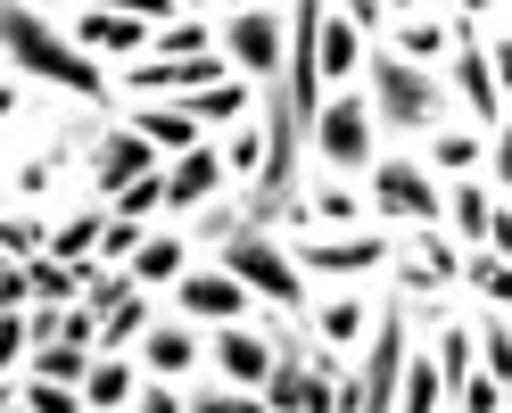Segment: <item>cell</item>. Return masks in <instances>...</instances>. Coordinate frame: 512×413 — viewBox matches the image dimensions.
Returning <instances> with one entry per match:
<instances>
[{"label": "cell", "instance_id": "cell-22", "mask_svg": "<svg viewBox=\"0 0 512 413\" xmlns=\"http://www.w3.org/2000/svg\"><path fill=\"white\" fill-rule=\"evenodd\" d=\"M83 372H91V339H42V347H34V380L83 389Z\"/></svg>", "mask_w": 512, "mask_h": 413}, {"label": "cell", "instance_id": "cell-2", "mask_svg": "<svg viewBox=\"0 0 512 413\" xmlns=\"http://www.w3.org/2000/svg\"><path fill=\"white\" fill-rule=\"evenodd\" d=\"M215 265L232 273L248 298H273L281 314H298V306H306V273H290V257H281V240H273V232L232 224V232L215 240Z\"/></svg>", "mask_w": 512, "mask_h": 413}, {"label": "cell", "instance_id": "cell-53", "mask_svg": "<svg viewBox=\"0 0 512 413\" xmlns=\"http://www.w3.org/2000/svg\"><path fill=\"white\" fill-rule=\"evenodd\" d=\"M9 413H25V405H9Z\"/></svg>", "mask_w": 512, "mask_h": 413}, {"label": "cell", "instance_id": "cell-21", "mask_svg": "<svg viewBox=\"0 0 512 413\" xmlns=\"http://www.w3.org/2000/svg\"><path fill=\"white\" fill-rule=\"evenodd\" d=\"M133 133H141L149 149H174V157H182L190 141H199V124H190L174 100H141V124H133Z\"/></svg>", "mask_w": 512, "mask_h": 413}, {"label": "cell", "instance_id": "cell-43", "mask_svg": "<svg viewBox=\"0 0 512 413\" xmlns=\"http://www.w3.org/2000/svg\"><path fill=\"white\" fill-rule=\"evenodd\" d=\"M25 298H34V281H25V265H9V257H0V314H17Z\"/></svg>", "mask_w": 512, "mask_h": 413}, {"label": "cell", "instance_id": "cell-30", "mask_svg": "<svg viewBox=\"0 0 512 413\" xmlns=\"http://www.w3.org/2000/svg\"><path fill=\"white\" fill-rule=\"evenodd\" d=\"M364 323H372V314H364L356 298H331L323 314H314V331H323V339H339V347H356V331H364Z\"/></svg>", "mask_w": 512, "mask_h": 413}, {"label": "cell", "instance_id": "cell-45", "mask_svg": "<svg viewBox=\"0 0 512 413\" xmlns=\"http://www.w3.org/2000/svg\"><path fill=\"white\" fill-rule=\"evenodd\" d=\"M182 405H190V397H174V380H149L133 413H182Z\"/></svg>", "mask_w": 512, "mask_h": 413}, {"label": "cell", "instance_id": "cell-33", "mask_svg": "<svg viewBox=\"0 0 512 413\" xmlns=\"http://www.w3.org/2000/svg\"><path fill=\"white\" fill-rule=\"evenodd\" d=\"M42 240H50V232L34 224V215H0V257L25 265V257H42Z\"/></svg>", "mask_w": 512, "mask_h": 413}, {"label": "cell", "instance_id": "cell-34", "mask_svg": "<svg viewBox=\"0 0 512 413\" xmlns=\"http://www.w3.org/2000/svg\"><path fill=\"white\" fill-rule=\"evenodd\" d=\"M438 50H446V25H438V17H405L397 58H413V67H422V58H438Z\"/></svg>", "mask_w": 512, "mask_h": 413}, {"label": "cell", "instance_id": "cell-51", "mask_svg": "<svg viewBox=\"0 0 512 413\" xmlns=\"http://www.w3.org/2000/svg\"><path fill=\"white\" fill-rule=\"evenodd\" d=\"M463 9H496V0H463Z\"/></svg>", "mask_w": 512, "mask_h": 413}, {"label": "cell", "instance_id": "cell-36", "mask_svg": "<svg viewBox=\"0 0 512 413\" xmlns=\"http://www.w3.org/2000/svg\"><path fill=\"white\" fill-rule=\"evenodd\" d=\"M455 405H463V413H504V380H496V372H471L463 389H455Z\"/></svg>", "mask_w": 512, "mask_h": 413}, {"label": "cell", "instance_id": "cell-15", "mask_svg": "<svg viewBox=\"0 0 512 413\" xmlns=\"http://www.w3.org/2000/svg\"><path fill=\"white\" fill-rule=\"evenodd\" d=\"M215 182H223V157H215L207 141H190V149L174 157V174H157L166 207H199V199H215Z\"/></svg>", "mask_w": 512, "mask_h": 413}, {"label": "cell", "instance_id": "cell-14", "mask_svg": "<svg viewBox=\"0 0 512 413\" xmlns=\"http://www.w3.org/2000/svg\"><path fill=\"white\" fill-rule=\"evenodd\" d=\"M265 364H273V339H265V331H248V323H223V331H215V372L232 380V389H256Z\"/></svg>", "mask_w": 512, "mask_h": 413}, {"label": "cell", "instance_id": "cell-29", "mask_svg": "<svg viewBox=\"0 0 512 413\" xmlns=\"http://www.w3.org/2000/svg\"><path fill=\"white\" fill-rule=\"evenodd\" d=\"M157 207H166V190H157V174H141V182H124L116 199H108V215H116V224H141V215H157Z\"/></svg>", "mask_w": 512, "mask_h": 413}, {"label": "cell", "instance_id": "cell-25", "mask_svg": "<svg viewBox=\"0 0 512 413\" xmlns=\"http://www.w3.org/2000/svg\"><path fill=\"white\" fill-rule=\"evenodd\" d=\"M455 281V248L446 240H413L405 248V290H446Z\"/></svg>", "mask_w": 512, "mask_h": 413}, {"label": "cell", "instance_id": "cell-24", "mask_svg": "<svg viewBox=\"0 0 512 413\" xmlns=\"http://www.w3.org/2000/svg\"><path fill=\"white\" fill-rule=\"evenodd\" d=\"M116 405H133V364H124V356L83 372V413H116Z\"/></svg>", "mask_w": 512, "mask_h": 413}, {"label": "cell", "instance_id": "cell-6", "mask_svg": "<svg viewBox=\"0 0 512 413\" xmlns=\"http://www.w3.org/2000/svg\"><path fill=\"white\" fill-rule=\"evenodd\" d=\"M446 75H455V91L471 100V116L488 124H504V83H496V50H479L471 42V25H455V50H446Z\"/></svg>", "mask_w": 512, "mask_h": 413}, {"label": "cell", "instance_id": "cell-26", "mask_svg": "<svg viewBox=\"0 0 512 413\" xmlns=\"http://www.w3.org/2000/svg\"><path fill=\"white\" fill-rule=\"evenodd\" d=\"M124 298H133V273H124V265H100V257H91V281H83V314H91V323H100V314H116Z\"/></svg>", "mask_w": 512, "mask_h": 413}, {"label": "cell", "instance_id": "cell-32", "mask_svg": "<svg viewBox=\"0 0 512 413\" xmlns=\"http://www.w3.org/2000/svg\"><path fill=\"white\" fill-rule=\"evenodd\" d=\"M157 58H207V25H199V17H166V34H157Z\"/></svg>", "mask_w": 512, "mask_h": 413}, {"label": "cell", "instance_id": "cell-49", "mask_svg": "<svg viewBox=\"0 0 512 413\" xmlns=\"http://www.w3.org/2000/svg\"><path fill=\"white\" fill-rule=\"evenodd\" d=\"M9 116H17V91H9V83H0V124H9Z\"/></svg>", "mask_w": 512, "mask_h": 413}, {"label": "cell", "instance_id": "cell-5", "mask_svg": "<svg viewBox=\"0 0 512 413\" xmlns=\"http://www.w3.org/2000/svg\"><path fill=\"white\" fill-rule=\"evenodd\" d=\"M372 207L397 224H438V182L405 157H372Z\"/></svg>", "mask_w": 512, "mask_h": 413}, {"label": "cell", "instance_id": "cell-35", "mask_svg": "<svg viewBox=\"0 0 512 413\" xmlns=\"http://www.w3.org/2000/svg\"><path fill=\"white\" fill-rule=\"evenodd\" d=\"M290 215H323V224H356V215H364V207H356V199H347V190H339V182H323V190H314V199H306V207H290Z\"/></svg>", "mask_w": 512, "mask_h": 413}, {"label": "cell", "instance_id": "cell-3", "mask_svg": "<svg viewBox=\"0 0 512 413\" xmlns=\"http://www.w3.org/2000/svg\"><path fill=\"white\" fill-rule=\"evenodd\" d=\"M364 83H372V116L397 124V133H422V124L438 116V83L413 67V58H397V50H372L364 58Z\"/></svg>", "mask_w": 512, "mask_h": 413}, {"label": "cell", "instance_id": "cell-20", "mask_svg": "<svg viewBox=\"0 0 512 413\" xmlns=\"http://www.w3.org/2000/svg\"><path fill=\"white\" fill-rule=\"evenodd\" d=\"M174 108H182V116L207 133V124H232V116L248 108V83H199V91H182Z\"/></svg>", "mask_w": 512, "mask_h": 413}, {"label": "cell", "instance_id": "cell-38", "mask_svg": "<svg viewBox=\"0 0 512 413\" xmlns=\"http://www.w3.org/2000/svg\"><path fill=\"white\" fill-rule=\"evenodd\" d=\"M17 405H25V413H83V397H75V389H58V380H34Z\"/></svg>", "mask_w": 512, "mask_h": 413}, {"label": "cell", "instance_id": "cell-8", "mask_svg": "<svg viewBox=\"0 0 512 413\" xmlns=\"http://www.w3.org/2000/svg\"><path fill=\"white\" fill-rule=\"evenodd\" d=\"M149 157H157V149L133 133V124H124V133H100V141H91V190H100V199H116L124 182L149 174Z\"/></svg>", "mask_w": 512, "mask_h": 413}, {"label": "cell", "instance_id": "cell-18", "mask_svg": "<svg viewBox=\"0 0 512 413\" xmlns=\"http://www.w3.org/2000/svg\"><path fill=\"white\" fill-rule=\"evenodd\" d=\"M25 281H34V298H42V306H75V298H83V281H91V257H83V265L25 257Z\"/></svg>", "mask_w": 512, "mask_h": 413}, {"label": "cell", "instance_id": "cell-12", "mask_svg": "<svg viewBox=\"0 0 512 413\" xmlns=\"http://www.w3.org/2000/svg\"><path fill=\"white\" fill-rule=\"evenodd\" d=\"M290 257H298L306 273H364V265L389 257V240H380V232H339V240H298Z\"/></svg>", "mask_w": 512, "mask_h": 413}, {"label": "cell", "instance_id": "cell-4", "mask_svg": "<svg viewBox=\"0 0 512 413\" xmlns=\"http://www.w3.org/2000/svg\"><path fill=\"white\" fill-rule=\"evenodd\" d=\"M306 141L331 157V166H372V108L356 91H323V108H314Z\"/></svg>", "mask_w": 512, "mask_h": 413}, {"label": "cell", "instance_id": "cell-52", "mask_svg": "<svg viewBox=\"0 0 512 413\" xmlns=\"http://www.w3.org/2000/svg\"><path fill=\"white\" fill-rule=\"evenodd\" d=\"M9 405H17V397H9V389H0V413H9Z\"/></svg>", "mask_w": 512, "mask_h": 413}, {"label": "cell", "instance_id": "cell-1", "mask_svg": "<svg viewBox=\"0 0 512 413\" xmlns=\"http://www.w3.org/2000/svg\"><path fill=\"white\" fill-rule=\"evenodd\" d=\"M0 58H9V75H34V83H50V91L108 100V75L91 67V58L58 34L42 9H25V0H0Z\"/></svg>", "mask_w": 512, "mask_h": 413}, {"label": "cell", "instance_id": "cell-27", "mask_svg": "<svg viewBox=\"0 0 512 413\" xmlns=\"http://www.w3.org/2000/svg\"><path fill=\"white\" fill-rule=\"evenodd\" d=\"M430 372H438V389L455 397L463 380H471V323H446L438 331V356H430Z\"/></svg>", "mask_w": 512, "mask_h": 413}, {"label": "cell", "instance_id": "cell-37", "mask_svg": "<svg viewBox=\"0 0 512 413\" xmlns=\"http://www.w3.org/2000/svg\"><path fill=\"white\" fill-rule=\"evenodd\" d=\"M504 364H512V331H504V314H488V331H479V372L504 380Z\"/></svg>", "mask_w": 512, "mask_h": 413}, {"label": "cell", "instance_id": "cell-16", "mask_svg": "<svg viewBox=\"0 0 512 413\" xmlns=\"http://www.w3.org/2000/svg\"><path fill=\"white\" fill-rule=\"evenodd\" d=\"M133 347H141V372H149V380H182L190 364H199V339H190L182 323H149Z\"/></svg>", "mask_w": 512, "mask_h": 413}, {"label": "cell", "instance_id": "cell-7", "mask_svg": "<svg viewBox=\"0 0 512 413\" xmlns=\"http://www.w3.org/2000/svg\"><path fill=\"white\" fill-rule=\"evenodd\" d=\"M174 298H182L190 323H240V306H248V290H240L223 265H207V273H174Z\"/></svg>", "mask_w": 512, "mask_h": 413}, {"label": "cell", "instance_id": "cell-48", "mask_svg": "<svg viewBox=\"0 0 512 413\" xmlns=\"http://www.w3.org/2000/svg\"><path fill=\"white\" fill-rule=\"evenodd\" d=\"M347 25H356V34H372V25H380V0H347Z\"/></svg>", "mask_w": 512, "mask_h": 413}, {"label": "cell", "instance_id": "cell-41", "mask_svg": "<svg viewBox=\"0 0 512 413\" xmlns=\"http://www.w3.org/2000/svg\"><path fill=\"white\" fill-rule=\"evenodd\" d=\"M479 149H488V141H471V133H446V141H438L430 157H438L446 174H471V166H479Z\"/></svg>", "mask_w": 512, "mask_h": 413}, {"label": "cell", "instance_id": "cell-54", "mask_svg": "<svg viewBox=\"0 0 512 413\" xmlns=\"http://www.w3.org/2000/svg\"><path fill=\"white\" fill-rule=\"evenodd\" d=\"M25 9H34V0H25Z\"/></svg>", "mask_w": 512, "mask_h": 413}, {"label": "cell", "instance_id": "cell-44", "mask_svg": "<svg viewBox=\"0 0 512 413\" xmlns=\"http://www.w3.org/2000/svg\"><path fill=\"white\" fill-rule=\"evenodd\" d=\"M58 323H67V306H42V298L25 306V339H34V347H42V339H58Z\"/></svg>", "mask_w": 512, "mask_h": 413}, {"label": "cell", "instance_id": "cell-46", "mask_svg": "<svg viewBox=\"0 0 512 413\" xmlns=\"http://www.w3.org/2000/svg\"><path fill=\"white\" fill-rule=\"evenodd\" d=\"M100 9H116V17H141V25H157V17H174V0H100Z\"/></svg>", "mask_w": 512, "mask_h": 413}, {"label": "cell", "instance_id": "cell-39", "mask_svg": "<svg viewBox=\"0 0 512 413\" xmlns=\"http://www.w3.org/2000/svg\"><path fill=\"white\" fill-rule=\"evenodd\" d=\"M215 157H223L232 174H256V166H265V133H232V141H223Z\"/></svg>", "mask_w": 512, "mask_h": 413}, {"label": "cell", "instance_id": "cell-47", "mask_svg": "<svg viewBox=\"0 0 512 413\" xmlns=\"http://www.w3.org/2000/svg\"><path fill=\"white\" fill-rule=\"evenodd\" d=\"M17 347H25V306H17V314H0V372L17 364Z\"/></svg>", "mask_w": 512, "mask_h": 413}, {"label": "cell", "instance_id": "cell-23", "mask_svg": "<svg viewBox=\"0 0 512 413\" xmlns=\"http://www.w3.org/2000/svg\"><path fill=\"white\" fill-rule=\"evenodd\" d=\"M182 257H190V248L157 232V240H141L133 257H124V273H133V290H157V281H174V273H182Z\"/></svg>", "mask_w": 512, "mask_h": 413}, {"label": "cell", "instance_id": "cell-31", "mask_svg": "<svg viewBox=\"0 0 512 413\" xmlns=\"http://www.w3.org/2000/svg\"><path fill=\"white\" fill-rule=\"evenodd\" d=\"M463 273H471V290H479V298H496V306H504V240L471 248V265H463Z\"/></svg>", "mask_w": 512, "mask_h": 413}, {"label": "cell", "instance_id": "cell-13", "mask_svg": "<svg viewBox=\"0 0 512 413\" xmlns=\"http://www.w3.org/2000/svg\"><path fill=\"white\" fill-rule=\"evenodd\" d=\"M314 75H323V91H339L347 75H364V34L347 17L323 9V25H314Z\"/></svg>", "mask_w": 512, "mask_h": 413}, {"label": "cell", "instance_id": "cell-40", "mask_svg": "<svg viewBox=\"0 0 512 413\" xmlns=\"http://www.w3.org/2000/svg\"><path fill=\"white\" fill-rule=\"evenodd\" d=\"M133 248H141V224H116V215H108V232H100V248H91V257H100V265H124Z\"/></svg>", "mask_w": 512, "mask_h": 413}, {"label": "cell", "instance_id": "cell-50", "mask_svg": "<svg viewBox=\"0 0 512 413\" xmlns=\"http://www.w3.org/2000/svg\"><path fill=\"white\" fill-rule=\"evenodd\" d=\"M380 9H422V0H380Z\"/></svg>", "mask_w": 512, "mask_h": 413}, {"label": "cell", "instance_id": "cell-11", "mask_svg": "<svg viewBox=\"0 0 512 413\" xmlns=\"http://www.w3.org/2000/svg\"><path fill=\"white\" fill-rule=\"evenodd\" d=\"M438 215H446V232H455L463 248H488V240H504V215H496V199H488L479 182L438 190Z\"/></svg>", "mask_w": 512, "mask_h": 413}, {"label": "cell", "instance_id": "cell-10", "mask_svg": "<svg viewBox=\"0 0 512 413\" xmlns=\"http://www.w3.org/2000/svg\"><path fill=\"white\" fill-rule=\"evenodd\" d=\"M223 50L240 58V75H281V9H240Z\"/></svg>", "mask_w": 512, "mask_h": 413}, {"label": "cell", "instance_id": "cell-9", "mask_svg": "<svg viewBox=\"0 0 512 413\" xmlns=\"http://www.w3.org/2000/svg\"><path fill=\"white\" fill-rule=\"evenodd\" d=\"M256 405L265 413H306V339L298 331H273V364H265V380H256Z\"/></svg>", "mask_w": 512, "mask_h": 413}, {"label": "cell", "instance_id": "cell-42", "mask_svg": "<svg viewBox=\"0 0 512 413\" xmlns=\"http://www.w3.org/2000/svg\"><path fill=\"white\" fill-rule=\"evenodd\" d=\"M182 413H265V405H256L248 389H207V397H190Z\"/></svg>", "mask_w": 512, "mask_h": 413}, {"label": "cell", "instance_id": "cell-17", "mask_svg": "<svg viewBox=\"0 0 512 413\" xmlns=\"http://www.w3.org/2000/svg\"><path fill=\"white\" fill-rule=\"evenodd\" d=\"M67 42H75V50H141L149 25H141V17H116V9H83Z\"/></svg>", "mask_w": 512, "mask_h": 413}, {"label": "cell", "instance_id": "cell-28", "mask_svg": "<svg viewBox=\"0 0 512 413\" xmlns=\"http://www.w3.org/2000/svg\"><path fill=\"white\" fill-rule=\"evenodd\" d=\"M141 331H149V298L133 290V298H124L116 314H100V331H91V347H133Z\"/></svg>", "mask_w": 512, "mask_h": 413}, {"label": "cell", "instance_id": "cell-19", "mask_svg": "<svg viewBox=\"0 0 512 413\" xmlns=\"http://www.w3.org/2000/svg\"><path fill=\"white\" fill-rule=\"evenodd\" d=\"M100 232H108V207H83V215H67L50 240H42V257H58V265H83L91 248H100Z\"/></svg>", "mask_w": 512, "mask_h": 413}]
</instances>
